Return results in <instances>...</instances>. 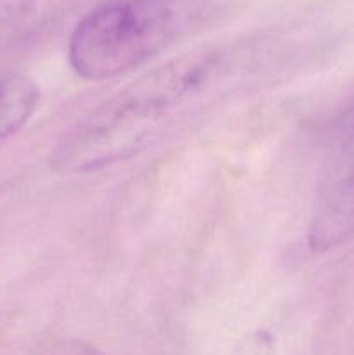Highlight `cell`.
Segmentation results:
<instances>
[{
    "label": "cell",
    "mask_w": 354,
    "mask_h": 355,
    "mask_svg": "<svg viewBox=\"0 0 354 355\" xmlns=\"http://www.w3.org/2000/svg\"><path fill=\"white\" fill-rule=\"evenodd\" d=\"M274 58L264 44L246 42L170 59L87 114L56 148L52 166L83 175L127 162L233 94L266 80Z\"/></svg>",
    "instance_id": "cell-1"
},
{
    "label": "cell",
    "mask_w": 354,
    "mask_h": 355,
    "mask_svg": "<svg viewBox=\"0 0 354 355\" xmlns=\"http://www.w3.org/2000/svg\"><path fill=\"white\" fill-rule=\"evenodd\" d=\"M208 17V0H108L73 30L69 66L85 80L115 78L196 31Z\"/></svg>",
    "instance_id": "cell-2"
},
{
    "label": "cell",
    "mask_w": 354,
    "mask_h": 355,
    "mask_svg": "<svg viewBox=\"0 0 354 355\" xmlns=\"http://www.w3.org/2000/svg\"><path fill=\"white\" fill-rule=\"evenodd\" d=\"M354 234V103L330 127L316 187L307 245L314 253L344 245Z\"/></svg>",
    "instance_id": "cell-3"
},
{
    "label": "cell",
    "mask_w": 354,
    "mask_h": 355,
    "mask_svg": "<svg viewBox=\"0 0 354 355\" xmlns=\"http://www.w3.org/2000/svg\"><path fill=\"white\" fill-rule=\"evenodd\" d=\"M38 87L23 75H0V144L21 130L37 110Z\"/></svg>",
    "instance_id": "cell-4"
},
{
    "label": "cell",
    "mask_w": 354,
    "mask_h": 355,
    "mask_svg": "<svg viewBox=\"0 0 354 355\" xmlns=\"http://www.w3.org/2000/svg\"><path fill=\"white\" fill-rule=\"evenodd\" d=\"M274 342L267 331H255L245 340L236 355H273Z\"/></svg>",
    "instance_id": "cell-5"
},
{
    "label": "cell",
    "mask_w": 354,
    "mask_h": 355,
    "mask_svg": "<svg viewBox=\"0 0 354 355\" xmlns=\"http://www.w3.org/2000/svg\"><path fill=\"white\" fill-rule=\"evenodd\" d=\"M49 355H106L90 343L82 340H62L56 343Z\"/></svg>",
    "instance_id": "cell-6"
}]
</instances>
